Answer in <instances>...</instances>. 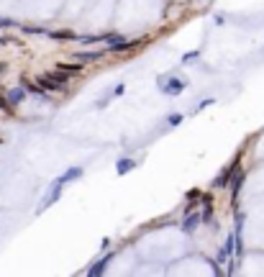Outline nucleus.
<instances>
[{"label": "nucleus", "instance_id": "obj_10", "mask_svg": "<svg viewBox=\"0 0 264 277\" xmlns=\"http://www.w3.org/2000/svg\"><path fill=\"white\" fill-rule=\"evenodd\" d=\"M57 70H62V72H67V75H77V72H80L82 67H80V65H59Z\"/></svg>", "mask_w": 264, "mask_h": 277}, {"label": "nucleus", "instance_id": "obj_2", "mask_svg": "<svg viewBox=\"0 0 264 277\" xmlns=\"http://www.w3.org/2000/svg\"><path fill=\"white\" fill-rule=\"evenodd\" d=\"M236 167H238V159H236L231 167H226L223 172H221V175H218V177L213 180V187H226V185L231 182V175H233V169H236Z\"/></svg>", "mask_w": 264, "mask_h": 277}, {"label": "nucleus", "instance_id": "obj_5", "mask_svg": "<svg viewBox=\"0 0 264 277\" xmlns=\"http://www.w3.org/2000/svg\"><path fill=\"white\" fill-rule=\"evenodd\" d=\"M108 262H111V254H108V257H103L95 267H90V272H87V274H90V277H95V274H103L105 272V267H108Z\"/></svg>", "mask_w": 264, "mask_h": 277}, {"label": "nucleus", "instance_id": "obj_11", "mask_svg": "<svg viewBox=\"0 0 264 277\" xmlns=\"http://www.w3.org/2000/svg\"><path fill=\"white\" fill-rule=\"evenodd\" d=\"M131 167H134V162H131V159H123V162H121V167H118V172H128Z\"/></svg>", "mask_w": 264, "mask_h": 277}, {"label": "nucleus", "instance_id": "obj_6", "mask_svg": "<svg viewBox=\"0 0 264 277\" xmlns=\"http://www.w3.org/2000/svg\"><path fill=\"white\" fill-rule=\"evenodd\" d=\"M24 88H26V90H31V93H36V95H41V98H49V93L44 90V88H39V85H34L29 77H24Z\"/></svg>", "mask_w": 264, "mask_h": 277}, {"label": "nucleus", "instance_id": "obj_1", "mask_svg": "<svg viewBox=\"0 0 264 277\" xmlns=\"http://www.w3.org/2000/svg\"><path fill=\"white\" fill-rule=\"evenodd\" d=\"M39 82H41V88H44V90H52V93H64V90H67V85L59 82L54 75H41Z\"/></svg>", "mask_w": 264, "mask_h": 277}, {"label": "nucleus", "instance_id": "obj_8", "mask_svg": "<svg viewBox=\"0 0 264 277\" xmlns=\"http://www.w3.org/2000/svg\"><path fill=\"white\" fill-rule=\"evenodd\" d=\"M8 100H11L13 105H18L21 100H24V90H21V88H18V90H11V93H8Z\"/></svg>", "mask_w": 264, "mask_h": 277}, {"label": "nucleus", "instance_id": "obj_3", "mask_svg": "<svg viewBox=\"0 0 264 277\" xmlns=\"http://www.w3.org/2000/svg\"><path fill=\"white\" fill-rule=\"evenodd\" d=\"M231 180H233V187H231V198L236 200V198H238V190H241V185H244V172H241V167H236V169H233Z\"/></svg>", "mask_w": 264, "mask_h": 277}, {"label": "nucleus", "instance_id": "obj_7", "mask_svg": "<svg viewBox=\"0 0 264 277\" xmlns=\"http://www.w3.org/2000/svg\"><path fill=\"white\" fill-rule=\"evenodd\" d=\"M197 223H200V213H190V216L185 218V223H182V228H185V231H192Z\"/></svg>", "mask_w": 264, "mask_h": 277}, {"label": "nucleus", "instance_id": "obj_12", "mask_svg": "<svg viewBox=\"0 0 264 277\" xmlns=\"http://www.w3.org/2000/svg\"><path fill=\"white\" fill-rule=\"evenodd\" d=\"M187 198H190V205H192V203H195V198H203V195H200V190H190Z\"/></svg>", "mask_w": 264, "mask_h": 277}, {"label": "nucleus", "instance_id": "obj_9", "mask_svg": "<svg viewBox=\"0 0 264 277\" xmlns=\"http://www.w3.org/2000/svg\"><path fill=\"white\" fill-rule=\"evenodd\" d=\"M49 36H52V39H59V41H62V39H77V36L70 34V31H49Z\"/></svg>", "mask_w": 264, "mask_h": 277}, {"label": "nucleus", "instance_id": "obj_4", "mask_svg": "<svg viewBox=\"0 0 264 277\" xmlns=\"http://www.w3.org/2000/svg\"><path fill=\"white\" fill-rule=\"evenodd\" d=\"M75 57L82 59V62H100L105 57V52H77Z\"/></svg>", "mask_w": 264, "mask_h": 277}]
</instances>
